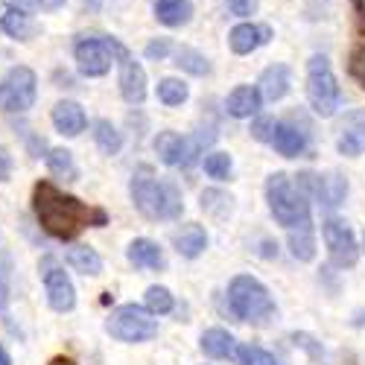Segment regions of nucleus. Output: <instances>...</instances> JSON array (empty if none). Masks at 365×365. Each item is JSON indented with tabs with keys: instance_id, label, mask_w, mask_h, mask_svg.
I'll return each instance as SVG.
<instances>
[{
	"instance_id": "a878e982",
	"label": "nucleus",
	"mask_w": 365,
	"mask_h": 365,
	"mask_svg": "<svg viewBox=\"0 0 365 365\" xmlns=\"http://www.w3.org/2000/svg\"><path fill=\"white\" fill-rule=\"evenodd\" d=\"M289 249L292 257L301 263H310L316 257V240H313V225H304V228H292L289 231Z\"/></svg>"
},
{
	"instance_id": "37998d69",
	"label": "nucleus",
	"mask_w": 365,
	"mask_h": 365,
	"mask_svg": "<svg viewBox=\"0 0 365 365\" xmlns=\"http://www.w3.org/2000/svg\"><path fill=\"white\" fill-rule=\"evenodd\" d=\"M50 365H76V362L68 356H56V359H50Z\"/></svg>"
},
{
	"instance_id": "f8f14e48",
	"label": "nucleus",
	"mask_w": 365,
	"mask_h": 365,
	"mask_svg": "<svg viewBox=\"0 0 365 365\" xmlns=\"http://www.w3.org/2000/svg\"><path fill=\"white\" fill-rule=\"evenodd\" d=\"M111 50L117 56V65H120V94L129 106H140L146 100V73L140 68V62L129 56V50L120 44L117 38H111Z\"/></svg>"
},
{
	"instance_id": "4be33fe9",
	"label": "nucleus",
	"mask_w": 365,
	"mask_h": 365,
	"mask_svg": "<svg viewBox=\"0 0 365 365\" xmlns=\"http://www.w3.org/2000/svg\"><path fill=\"white\" fill-rule=\"evenodd\" d=\"M0 29H4V33L9 38H15V41H29L38 33V26L33 24V18H29L24 9H18V6H9L4 15H0Z\"/></svg>"
},
{
	"instance_id": "6ab92c4d",
	"label": "nucleus",
	"mask_w": 365,
	"mask_h": 365,
	"mask_svg": "<svg viewBox=\"0 0 365 365\" xmlns=\"http://www.w3.org/2000/svg\"><path fill=\"white\" fill-rule=\"evenodd\" d=\"M260 106H263V97H260V91H257V85H237L231 94H228V100H225V108H228V114L231 117H255L257 111H260Z\"/></svg>"
},
{
	"instance_id": "9d476101",
	"label": "nucleus",
	"mask_w": 365,
	"mask_h": 365,
	"mask_svg": "<svg viewBox=\"0 0 365 365\" xmlns=\"http://www.w3.org/2000/svg\"><path fill=\"white\" fill-rule=\"evenodd\" d=\"M322 234H324V246H327V255H330V263L339 266V269H351L356 266L359 260V246H356V237L351 231L348 222L342 220H327L322 225Z\"/></svg>"
},
{
	"instance_id": "f03ea898",
	"label": "nucleus",
	"mask_w": 365,
	"mask_h": 365,
	"mask_svg": "<svg viewBox=\"0 0 365 365\" xmlns=\"http://www.w3.org/2000/svg\"><path fill=\"white\" fill-rule=\"evenodd\" d=\"M132 202L140 210V217L158 222V220H178L185 202H181V190L173 181H161L149 164H140L132 173V185H129Z\"/></svg>"
},
{
	"instance_id": "7ed1b4c3",
	"label": "nucleus",
	"mask_w": 365,
	"mask_h": 365,
	"mask_svg": "<svg viewBox=\"0 0 365 365\" xmlns=\"http://www.w3.org/2000/svg\"><path fill=\"white\" fill-rule=\"evenodd\" d=\"M266 202L269 210L284 228H304L310 222V199L298 190V185L287 173H272L266 178Z\"/></svg>"
},
{
	"instance_id": "c756f323",
	"label": "nucleus",
	"mask_w": 365,
	"mask_h": 365,
	"mask_svg": "<svg viewBox=\"0 0 365 365\" xmlns=\"http://www.w3.org/2000/svg\"><path fill=\"white\" fill-rule=\"evenodd\" d=\"M47 170L58 178H65V181H76L79 170H76V161L68 149H50L47 152Z\"/></svg>"
},
{
	"instance_id": "58836bf2",
	"label": "nucleus",
	"mask_w": 365,
	"mask_h": 365,
	"mask_svg": "<svg viewBox=\"0 0 365 365\" xmlns=\"http://www.w3.org/2000/svg\"><path fill=\"white\" fill-rule=\"evenodd\" d=\"M225 6L231 9V15L237 18H249L257 12V0H225Z\"/></svg>"
},
{
	"instance_id": "aec40b11",
	"label": "nucleus",
	"mask_w": 365,
	"mask_h": 365,
	"mask_svg": "<svg viewBox=\"0 0 365 365\" xmlns=\"http://www.w3.org/2000/svg\"><path fill=\"white\" fill-rule=\"evenodd\" d=\"M173 242H175V252H178L181 257L196 260V257L207 249V234H205L202 225L190 222V225H181V231H175Z\"/></svg>"
},
{
	"instance_id": "473e14b6",
	"label": "nucleus",
	"mask_w": 365,
	"mask_h": 365,
	"mask_svg": "<svg viewBox=\"0 0 365 365\" xmlns=\"http://www.w3.org/2000/svg\"><path fill=\"white\" fill-rule=\"evenodd\" d=\"M231 167H234V161L228 152H210V155H205V173L217 181H225L231 175Z\"/></svg>"
},
{
	"instance_id": "bb28decb",
	"label": "nucleus",
	"mask_w": 365,
	"mask_h": 365,
	"mask_svg": "<svg viewBox=\"0 0 365 365\" xmlns=\"http://www.w3.org/2000/svg\"><path fill=\"white\" fill-rule=\"evenodd\" d=\"M94 143L100 146L103 155H117L120 146H123V135L117 132V126L111 120H97L94 123Z\"/></svg>"
},
{
	"instance_id": "f704fd0d",
	"label": "nucleus",
	"mask_w": 365,
	"mask_h": 365,
	"mask_svg": "<svg viewBox=\"0 0 365 365\" xmlns=\"http://www.w3.org/2000/svg\"><path fill=\"white\" fill-rule=\"evenodd\" d=\"M231 196H225V193H220V190H205L202 193V210H207L210 217H225V214H231Z\"/></svg>"
},
{
	"instance_id": "79ce46f5",
	"label": "nucleus",
	"mask_w": 365,
	"mask_h": 365,
	"mask_svg": "<svg viewBox=\"0 0 365 365\" xmlns=\"http://www.w3.org/2000/svg\"><path fill=\"white\" fill-rule=\"evenodd\" d=\"M0 365H12V356L6 354V348H4V345H0Z\"/></svg>"
},
{
	"instance_id": "412c9836",
	"label": "nucleus",
	"mask_w": 365,
	"mask_h": 365,
	"mask_svg": "<svg viewBox=\"0 0 365 365\" xmlns=\"http://www.w3.org/2000/svg\"><path fill=\"white\" fill-rule=\"evenodd\" d=\"M269 143L275 146V152H281L284 158H298V155H304V149H307V138H304V132H298L289 123H278Z\"/></svg>"
},
{
	"instance_id": "dca6fc26",
	"label": "nucleus",
	"mask_w": 365,
	"mask_h": 365,
	"mask_svg": "<svg viewBox=\"0 0 365 365\" xmlns=\"http://www.w3.org/2000/svg\"><path fill=\"white\" fill-rule=\"evenodd\" d=\"M50 120H53L56 132H58V135H65V138H76V135H82V132H85V126H88L85 108H82L79 103H73V100H62V103H56V106H53Z\"/></svg>"
},
{
	"instance_id": "ea45409f",
	"label": "nucleus",
	"mask_w": 365,
	"mask_h": 365,
	"mask_svg": "<svg viewBox=\"0 0 365 365\" xmlns=\"http://www.w3.org/2000/svg\"><path fill=\"white\" fill-rule=\"evenodd\" d=\"M12 155H9V149L6 146H0V181H9L12 175Z\"/></svg>"
},
{
	"instance_id": "e433bc0d",
	"label": "nucleus",
	"mask_w": 365,
	"mask_h": 365,
	"mask_svg": "<svg viewBox=\"0 0 365 365\" xmlns=\"http://www.w3.org/2000/svg\"><path fill=\"white\" fill-rule=\"evenodd\" d=\"M170 50H173L170 38H155V41L146 44V58H149V62H161V58L170 56Z\"/></svg>"
},
{
	"instance_id": "6e6552de",
	"label": "nucleus",
	"mask_w": 365,
	"mask_h": 365,
	"mask_svg": "<svg viewBox=\"0 0 365 365\" xmlns=\"http://www.w3.org/2000/svg\"><path fill=\"white\" fill-rule=\"evenodd\" d=\"M73 56L82 76H106L111 71L114 62V50H111V38L103 36H82L73 44Z\"/></svg>"
},
{
	"instance_id": "9b49d317",
	"label": "nucleus",
	"mask_w": 365,
	"mask_h": 365,
	"mask_svg": "<svg viewBox=\"0 0 365 365\" xmlns=\"http://www.w3.org/2000/svg\"><path fill=\"white\" fill-rule=\"evenodd\" d=\"M298 190L304 196H313L316 202H322L324 207H339L348 196V181L336 173H327V175H316V173H301L298 175Z\"/></svg>"
},
{
	"instance_id": "393cba45",
	"label": "nucleus",
	"mask_w": 365,
	"mask_h": 365,
	"mask_svg": "<svg viewBox=\"0 0 365 365\" xmlns=\"http://www.w3.org/2000/svg\"><path fill=\"white\" fill-rule=\"evenodd\" d=\"M68 263H71V269H76V272H82V275H100L103 272V257L91 249V246H71L68 249Z\"/></svg>"
},
{
	"instance_id": "20e7f679",
	"label": "nucleus",
	"mask_w": 365,
	"mask_h": 365,
	"mask_svg": "<svg viewBox=\"0 0 365 365\" xmlns=\"http://www.w3.org/2000/svg\"><path fill=\"white\" fill-rule=\"evenodd\" d=\"M228 307L240 322L252 324H266L275 316V301H272L269 289L252 275H237L228 284Z\"/></svg>"
},
{
	"instance_id": "2eb2a0df",
	"label": "nucleus",
	"mask_w": 365,
	"mask_h": 365,
	"mask_svg": "<svg viewBox=\"0 0 365 365\" xmlns=\"http://www.w3.org/2000/svg\"><path fill=\"white\" fill-rule=\"evenodd\" d=\"M269 41H272V29L266 24H249V21L246 24H237L231 29V36H228V44H231V50L237 56H249V53L260 50Z\"/></svg>"
},
{
	"instance_id": "ddd939ff",
	"label": "nucleus",
	"mask_w": 365,
	"mask_h": 365,
	"mask_svg": "<svg viewBox=\"0 0 365 365\" xmlns=\"http://www.w3.org/2000/svg\"><path fill=\"white\" fill-rule=\"evenodd\" d=\"M44 292H47V301L56 313H71L76 307V289H73V281L68 278L65 269H58V266L44 269Z\"/></svg>"
},
{
	"instance_id": "7c9ffc66",
	"label": "nucleus",
	"mask_w": 365,
	"mask_h": 365,
	"mask_svg": "<svg viewBox=\"0 0 365 365\" xmlns=\"http://www.w3.org/2000/svg\"><path fill=\"white\" fill-rule=\"evenodd\" d=\"M143 304H146V310L152 316H167L175 307V298H173V292L167 287H149L146 295H143Z\"/></svg>"
},
{
	"instance_id": "c9c22d12",
	"label": "nucleus",
	"mask_w": 365,
	"mask_h": 365,
	"mask_svg": "<svg viewBox=\"0 0 365 365\" xmlns=\"http://www.w3.org/2000/svg\"><path fill=\"white\" fill-rule=\"evenodd\" d=\"M9 298H12V289H9V269L4 266L0 269V316H4V324L18 333V327L12 324V316H9Z\"/></svg>"
},
{
	"instance_id": "f3484780",
	"label": "nucleus",
	"mask_w": 365,
	"mask_h": 365,
	"mask_svg": "<svg viewBox=\"0 0 365 365\" xmlns=\"http://www.w3.org/2000/svg\"><path fill=\"white\" fill-rule=\"evenodd\" d=\"M126 257L135 269H152V272H161L167 266L164 260V252L155 240H146V237H138L129 242V249H126Z\"/></svg>"
},
{
	"instance_id": "cd10ccee",
	"label": "nucleus",
	"mask_w": 365,
	"mask_h": 365,
	"mask_svg": "<svg viewBox=\"0 0 365 365\" xmlns=\"http://www.w3.org/2000/svg\"><path fill=\"white\" fill-rule=\"evenodd\" d=\"M187 97H190L187 82H181V79H175V76H164V79L158 82V100H161L164 106H170V108L185 106Z\"/></svg>"
},
{
	"instance_id": "72a5a7b5",
	"label": "nucleus",
	"mask_w": 365,
	"mask_h": 365,
	"mask_svg": "<svg viewBox=\"0 0 365 365\" xmlns=\"http://www.w3.org/2000/svg\"><path fill=\"white\" fill-rule=\"evenodd\" d=\"M234 356H237L240 365H278L275 356H272L269 351H263V348H257V345H240L234 351Z\"/></svg>"
},
{
	"instance_id": "a19ab883",
	"label": "nucleus",
	"mask_w": 365,
	"mask_h": 365,
	"mask_svg": "<svg viewBox=\"0 0 365 365\" xmlns=\"http://www.w3.org/2000/svg\"><path fill=\"white\" fill-rule=\"evenodd\" d=\"M12 4H15L18 9H38L41 0H12Z\"/></svg>"
},
{
	"instance_id": "1a4fd4ad",
	"label": "nucleus",
	"mask_w": 365,
	"mask_h": 365,
	"mask_svg": "<svg viewBox=\"0 0 365 365\" xmlns=\"http://www.w3.org/2000/svg\"><path fill=\"white\" fill-rule=\"evenodd\" d=\"M155 152H158V158L167 167L190 170L199 161L202 140H199V135L196 138H187V135H178V132H161L155 138Z\"/></svg>"
},
{
	"instance_id": "5701e85b",
	"label": "nucleus",
	"mask_w": 365,
	"mask_h": 365,
	"mask_svg": "<svg viewBox=\"0 0 365 365\" xmlns=\"http://www.w3.org/2000/svg\"><path fill=\"white\" fill-rule=\"evenodd\" d=\"M199 345H202V351H205L210 359H228V356H234V351H237V339L231 336L228 330H222V327L205 330Z\"/></svg>"
},
{
	"instance_id": "4c0bfd02",
	"label": "nucleus",
	"mask_w": 365,
	"mask_h": 365,
	"mask_svg": "<svg viewBox=\"0 0 365 365\" xmlns=\"http://www.w3.org/2000/svg\"><path fill=\"white\" fill-rule=\"evenodd\" d=\"M275 120H272V117H257L255 120V123H252V135L257 138V140H263V143H269L272 140V132H275Z\"/></svg>"
},
{
	"instance_id": "4468645a",
	"label": "nucleus",
	"mask_w": 365,
	"mask_h": 365,
	"mask_svg": "<svg viewBox=\"0 0 365 365\" xmlns=\"http://www.w3.org/2000/svg\"><path fill=\"white\" fill-rule=\"evenodd\" d=\"M336 149H339V155H348V158H356L365 152V111L362 108L345 114Z\"/></svg>"
},
{
	"instance_id": "f257e3e1",
	"label": "nucleus",
	"mask_w": 365,
	"mask_h": 365,
	"mask_svg": "<svg viewBox=\"0 0 365 365\" xmlns=\"http://www.w3.org/2000/svg\"><path fill=\"white\" fill-rule=\"evenodd\" d=\"M33 210L38 225L56 237V240H73L88 222H91V207L85 202H79L71 193H62L50 181H38L33 190Z\"/></svg>"
},
{
	"instance_id": "39448f33",
	"label": "nucleus",
	"mask_w": 365,
	"mask_h": 365,
	"mask_svg": "<svg viewBox=\"0 0 365 365\" xmlns=\"http://www.w3.org/2000/svg\"><path fill=\"white\" fill-rule=\"evenodd\" d=\"M307 100L319 117H333L342 106V91L327 56H313L307 62Z\"/></svg>"
},
{
	"instance_id": "b1692460",
	"label": "nucleus",
	"mask_w": 365,
	"mask_h": 365,
	"mask_svg": "<svg viewBox=\"0 0 365 365\" xmlns=\"http://www.w3.org/2000/svg\"><path fill=\"white\" fill-rule=\"evenodd\" d=\"M155 18L164 26H185L193 18L190 0H155Z\"/></svg>"
},
{
	"instance_id": "c03bdc74",
	"label": "nucleus",
	"mask_w": 365,
	"mask_h": 365,
	"mask_svg": "<svg viewBox=\"0 0 365 365\" xmlns=\"http://www.w3.org/2000/svg\"><path fill=\"white\" fill-rule=\"evenodd\" d=\"M362 242H365V237H362Z\"/></svg>"
},
{
	"instance_id": "2f4dec72",
	"label": "nucleus",
	"mask_w": 365,
	"mask_h": 365,
	"mask_svg": "<svg viewBox=\"0 0 365 365\" xmlns=\"http://www.w3.org/2000/svg\"><path fill=\"white\" fill-rule=\"evenodd\" d=\"M292 345L295 348H301V351H307V356L313 359V362H322V365H330V359H327V351H324V345L316 339V336H310V333H304V330H298V333H292Z\"/></svg>"
},
{
	"instance_id": "a211bd4d",
	"label": "nucleus",
	"mask_w": 365,
	"mask_h": 365,
	"mask_svg": "<svg viewBox=\"0 0 365 365\" xmlns=\"http://www.w3.org/2000/svg\"><path fill=\"white\" fill-rule=\"evenodd\" d=\"M289 85H292V76H289V68L287 65H269L263 73H260V97L269 100V103H278L289 94Z\"/></svg>"
},
{
	"instance_id": "423d86ee",
	"label": "nucleus",
	"mask_w": 365,
	"mask_h": 365,
	"mask_svg": "<svg viewBox=\"0 0 365 365\" xmlns=\"http://www.w3.org/2000/svg\"><path fill=\"white\" fill-rule=\"evenodd\" d=\"M108 336L117 342H146L158 336V319L152 316L146 307H138V304H123L117 307L108 322H106Z\"/></svg>"
},
{
	"instance_id": "0eeeda50",
	"label": "nucleus",
	"mask_w": 365,
	"mask_h": 365,
	"mask_svg": "<svg viewBox=\"0 0 365 365\" xmlns=\"http://www.w3.org/2000/svg\"><path fill=\"white\" fill-rule=\"evenodd\" d=\"M36 97H38V79L29 68L24 65L9 68L6 76L0 79V111L21 114L26 108H33Z\"/></svg>"
},
{
	"instance_id": "c85d7f7f",
	"label": "nucleus",
	"mask_w": 365,
	"mask_h": 365,
	"mask_svg": "<svg viewBox=\"0 0 365 365\" xmlns=\"http://www.w3.org/2000/svg\"><path fill=\"white\" fill-rule=\"evenodd\" d=\"M175 65L181 71H187L193 76H207L210 73V62H207V56L193 50V47H178L175 50Z\"/></svg>"
}]
</instances>
